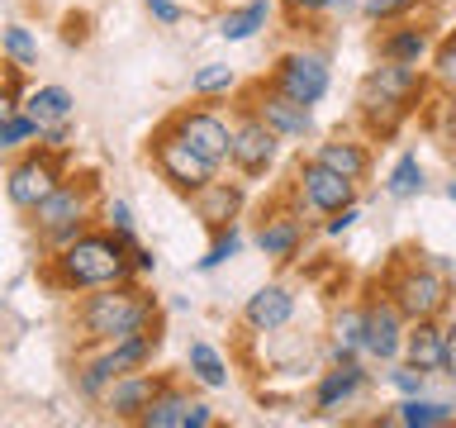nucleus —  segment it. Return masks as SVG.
Instances as JSON below:
<instances>
[{
    "label": "nucleus",
    "instance_id": "obj_16",
    "mask_svg": "<svg viewBox=\"0 0 456 428\" xmlns=\"http://www.w3.org/2000/svg\"><path fill=\"white\" fill-rule=\"evenodd\" d=\"M399 357H404V366L423 371V376H437L442 357H447V324L442 319H409L404 342H399Z\"/></svg>",
    "mask_w": 456,
    "mask_h": 428
},
{
    "label": "nucleus",
    "instance_id": "obj_15",
    "mask_svg": "<svg viewBox=\"0 0 456 428\" xmlns=\"http://www.w3.org/2000/svg\"><path fill=\"white\" fill-rule=\"evenodd\" d=\"M167 381H171L167 371H152V366L128 371V376H114L105 385V395H100V409H105L110 419H119V424H138V414L152 405V395L162 391Z\"/></svg>",
    "mask_w": 456,
    "mask_h": 428
},
{
    "label": "nucleus",
    "instance_id": "obj_21",
    "mask_svg": "<svg viewBox=\"0 0 456 428\" xmlns=\"http://www.w3.org/2000/svg\"><path fill=\"white\" fill-rule=\"evenodd\" d=\"M385 34H380V57L385 62H413L419 67L423 57H428V48H433V29L428 24H419V20H395V24H380Z\"/></svg>",
    "mask_w": 456,
    "mask_h": 428
},
{
    "label": "nucleus",
    "instance_id": "obj_35",
    "mask_svg": "<svg viewBox=\"0 0 456 428\" xmlns=\"http://www.w3.org/2000/svg\"><path fill=\"white\" fill-rule=\"evenodd\" d=\"M100 219H105V228H114V234L138 238V228H134V210H128V200H105V205H100Z\"/></svg>",
    "mask_w": 456,
    "mask_h": 428
},
{
    "label": "nucleus",
    "instance_id": "obj_38",
    "mask_svg": "<svg viewBox=\"0 0 456 428\" xmlns=\"http://www.w3.org/2000/svg\"><path fill=\"white\" fill-rule=\"evenodd\" d=\"M71 134H77V128H71V119H67V124L38 128V138H34V143H43V148H53V152H67V148H71Z\"/></svg>",
    "mask_w": 456,
    "mask_h": 428
},
{
    "label": "nucleus",
    "instance_id": "obj_20",
    "mask_svg": "<svg viewBox=\"0 0 456 428\" xmlns=\"http://www.w3.org/2000/svg\"><path fill=\"white\" fill-rule=\"evenodd\" d=\"M195 200V214L205 219V228L214 234V228H224V224H238V214H242V205H248V195H242V185L238 181H205L200 191L191 195Z\"/></svg>",
    "mask_w": 456,
    "mask_h": 428
},
{
    "label": "nucleus",
    "instance_id": "obj_11",
    "mask_svg": "<svg viewBox=\"0 0 456 428\" xmlns=\"http://www.w3.org/2000/svg\"><path fill=\"white\" fill-rule=\"evenodd\" d=\"M266 81L276 86V91H285L290 100H299V105H319V100L328 95V86H333V71H328V57L314 53V48H290L281 53L276 62H271Z\"/></svg>",
    "mask_w": 456,
    "mask_h": 428
},
{
    "label": "nucleus",
    "instance_id": "obj_48",
    "mask_svg": "<svg viewBox=\"0 0 456 428\" xmlns=\"http://www.w3.org/2000/svg\"><path fill=\"white\" fill-rule=\"evenodd\" d=\"M447 95H452V100H456V91H447Z\"/></svg>",
    "mask_w": 456,
    "mask_h": 428
},
{
    "label": "nucleus",
    "instance_id": "obj_43",
    "mask_svg": "<svg viewBox=\"0 0 456 428\" xmlns=\"http://www.w3.org/2000/svg\"><path fill=\"white\" fill-rule=\"evenodd\" d=\"M86 24H91L86 14H67V20H62V38H67V43H77V48H81V43L91 38V34H86Z\"/></svg>",
    "mask_w": 456,
    "mask_h": 428
},
{
    "label": "nucleus",
    "instance_id": "obj_41",
    "mask_svg": "<svg viewBox=\"0 0 456 428\" xmlns=\"http://www.w3.org/2000/svg\"><path fill=\"white\" fill-rule=\"evenodd\" d=\"M333 5H338V0H285V10H290L295 20H314V14H323Z\"/></svg>",
    "mask_w": 456,
    "mask_h": 428
},
{
    "label": "nucleus",
    "instance_id": "obj_45",
    "mask_svg": "<svg viewBox=\"0 0 456 428\" xmlns=\"http://www.w3.org/2000/svg\"><path fill=\"white\" fill-rule=\"evenodd\" d=\"M442 371H447V376L456 381V324L447 328V357H442Z\"/></svg>",
    "mask_w": 456,
    "mask_h": 428
},
{
    "label": "nucleus",
    "instance_id": "obj_1",
    "mask_svg": "<svg viewBox=\"0 0 456 428\" xmlns=\"http://www.w3.org/2000/svg\"><path fill=\"white\" fill-rule=\"evenodd\" d=\"M138 238H124L105 224H91L81 228L71 243L53 248L43 257V281L62 295H81V291H95V285H114V281H128L134 276V262H128V248Z\"/></svg>",
    "mask_w": 456,
    "mask_h": 428
},
{
    "label": "nucleus",
    "instance_id": "obj_46",
    "mask_svg": "<svg viewBox=\"0 0 456 428\" xmlns=\"http://www.w3.org/2000/svg\"><path fill=\"white\" fill-rule=\"evenodd\" d=\"M447 200H452V205H456V177L447 181Z\"/></svg>",
    "mask_w": 456,
    "mask_h": 428
},
{
    "label": "nucleus",
    "instance_id": "obj_3",
    "mask_svg": "<svg viewBox=\"0 0 456 428\" xmlns=\"http://www.w3.org/2000/svg\"><path fill=\"white\" fill-rule=\"evenodd\" d=\"M77 333L91 348H105V342H119L128 333H142V328L162 324L157 314V295L142 281H114V285H95V291H81L77 300Z\"/></svg>",
    "mask_w": 456,
    "mask_h": 428
},
{
    "label": "nucleus",
    "instance_id": "obj_4",
    "mask_svg": "<svg viewBox=\"0 0 456 428\" xmlns=\"http://www.w3.org/2000/svg\"><path fill=\"white\" fill-rule=\"evenodd\" d=\"M95 205H100L95 177H71L67 171V177L57 181L34 210H28V228H34L38 243L53 252V248H62V243L77 238L81 228L95 224Z\"/></svg>",
    "mask_w": 456,
    "mask_h": 428
},
{
    "label": "nucleus",
    "instance_id": "obj_9",
    "mask_svg": "<svg viewBox=\"0 0 456 428\" xmlns=\"http://www.w3.org/2000/svg\"><path fill=\"white\" fill-rule=\"evenodd\" d=\"M171 134H176L191 152H200L209 167H228V138H233V124L224 119L219 110L209 105V100H200V105H181L171 110L162 119Z\"/></svg>",
    "mask_w": 456,
    "mask_h": 428
},
{
    "label": "nucleus",
    "instance_id": "obj_18",
    "mask_svg": "<svg viewBox=\"0 0 456 428\" xmlns=\"http://www.w3.org/2000/svg\"><path fill=\"white\" fill-rule=\"evenodd\" d=\"M362 391H366L362 357H333V371H323L319 391H314V414H338L342 405H352Z\"/></svg>",
    "mask_w": 456,
    "mask_h": 428
},
{
    "label": "nucleus",
    "instance_id": "obj_6",
    "mask_svg": "<svg viewBox=\"0 0 456 428\" xmlns=\"http://www.w3.org/2000/svg\"><path fill=\"white\" fill-rule=\"evenodd\" d=\"M62 177H67V152H53V148H43V143H34V148H20V157L10 162L5 195L20 214H28Z\"/></svg>",
    "mask_w": 456,
    "mask_h": 428
},
{
    "label": "nucleus",
    "instance_id": "obj_39",
    "mask_svg": "<svg viewBox=\"0 0 456 428\" xmlns=\"http://www.w3.org/2000/svg\"><path fill=\"white\" fill-rule=\"evenodd\" d=\"M390 381H395L399 395H423V385H428V376H423V371H413V366H395Z\"/></svg>",
    "mask_w": 456,
    "mask_h": 428
},
{
    "label": "nucleus",
    "instance_id": "obj_47",
    "mask_svg": "<svg viewBox=\"0 0 456 428\" xmlns=\"http://www.w3.org/2000/svg\"><path fill=\"white\" fill-rule=\"evenodd\" d=\"M5 77H10V67H0V86H5Z\"/></svg>",
    "mask_w": 456,
    "mask_h": 428
},
{
    "label": "nucleus",
    "instance_id": "obj_5",
    "mask_svg": "<svg viewBox=\"0 0 456 428\" xmlns=\"http://www.w3.org/2000/svg\"><path fill=\"white\" fill-rule=\"evenodd\" d=\"M380 291L395 300L404 319H442L452 305V281L423 257H404L380 276Z\"/></svg>",
    "mask_w": 456,
    "mask_h": 428
},
{
    "label": "nucleus",
    "instance_id": "obj_26",
    "mask_svg": "<svg viewBox=\"0 0 456 428\" xmlns=\"http://www.w3.org/2000/svg\"><path fill=\"white\" fill-rule=\"evenodd\" d=\"M456 419V405L447 399H423V395H404L390 414V424H404V428H442Z\"/></svg>",
    "mask_w": 456,
    "mask_h": 428
},
{
    "label": "nucleus",
    "instance_id": "obj_44",
    "mask_svg": "<svg viewBox=\"0 0 456 428\" xmlns=\"http://www.w3.org/2000/svg\"><path fill=\"white\" fill-rule=\"evenodd\" d=\"M214 424V409L205 399H191V414H185V428H209Z\"/></svg>",
    "mask_w": 456,
    "mask_h": 428
},
{
    "label": "nucleus",
    "instance_id": "obj_22",
    "mask_svg": "<svg viewBox=\"0 0 456 428\" xmlns=\"http://www.w3.org/2000/svg\"><path fill=\"white\" fill-rule=\"evenodd\" d=\"M20 110L38 128H53V124H67L71 114H77V95H71L67 86H34V91L20 95Z\"/></svg>",
    "mask_w": 456,
    "mask_h": 428
},
{
    "label": "nucleus",
    "instance_id": "obj_36",
    "mask_svg": "<svg viewBox=\"0 0 456 428\" xmlns=\"http://www.w3.org/2000/svg\"><path fill=\"white\" fill-rule=\"evenodd\" d=\"M20 95H24V71H20V67H10L5 86H0V124H5L10 114L20 110Z\"/></svg>",
    "mask_w": 456,
    "mask_h": 428
},
{
    "label": "nucleus",
    "instance_id": "obj_33",
    "mask_svg": "<svg viewBox=\"0 0 456 428\" xmlns=\"http://www.w3.org/2000/svg\"><path fill=\"white\" fill-rule=\"evenodd\" d=\"M428 0H362V14L370 24H395V20H413Z\"/></svg>",
    "mask_w": 456,
    "mask_h": 428
},
{
    "label": "nucleus",
    "instance_id": "obj_14",
    "mask_svg": "<svg viewBox=\"0 0 456 428\" xmlns=\"http://www.w3.org/2000/svg\"><path fill=\"white\" fill-rule=\"evenodd\" d=\"M252 243L276 267H290L295 257L305 252V210H299V205H271V210H262V224H256Z\"/></svg>",
    "mask_w": 456,
    "mask_h": 428
},
{
    "label": "nucleus",
    "instance_id": "obj_25",
    "mask_svg": "<svg viewBox=\"0 0 456 428\" xmlns=\"http://www.w3.org/2000/svg\"><path fill=\"white\" fill-rule=\"evenodd\" d=\"M185 371H191V381H200L205 391H228V362L205 338H195L191 348H185Z\"/></svg>",
    "mask_w": 456,
    "mask_h": 428
},
{
    "label": "nucleus",
    "instance_id": "obj_37",
    "mask_svg": "<svg viewBox=\"0 0 456 428\" xmlns=\"http://www.w3.org/2000/svg\"><path fill=\"white\" fill-rule=\"evenodd\" d=\"M356 219H362V205L352 200V205H342V210H333V214H323V234H328V238H338V234H347Z\"/></svg>",
    "mask_w": 456,
    "mask_h": 428
},
{
    "label": "nucleus",
    "instance_id": "obj_13",
    "mask_svg": "<svg viewBox=\"0 0 456 428\" xmlns=\"http://www.w3.org/2000/svg\"><path fill=\"white\" fill-rule=\"evenodd\" d=\"M404 314L395 309V300L370 285V295L362 300V357L376 362H399V342H404Z\"/></svg>",
    "mask_w": 456,
    "mask_h": 428
},
{
    "label": "nucleus",
    "instance_id": "obj_34",
    "mask_svg": "<svg viewBox=\"0 0 456 428\" xmlns=\"http://www.w3.org/2000/svg\"><path fill=\"white\" fill-rule=\"evenodd\" d=\"M38 138V124L28 119L24 110H14L5 124H0V152H14V148H28V143Z\"/></svg>",
    "mask_w": 456,
    "mask_h": 428
},
{
    "label": "nucleus",
    "instance_id": "obj_19",
    "mask_svg": "<svg viewBox=\"0 0 456 428\" xmlns=\"http://www.w3.org/2000/svg\"><path fill=\"white\" fill-rule=\"evenodd\" d=\"M314 157H319L323 167H333L338 177H347V181H356L362 185L366 177H370V162H376V157H370V138L362 134H333V138H323L319 148H314Z\"/></svg>",
    "mask_w": 456,
    "mask_h": 428
},
{
    "label": "nucleus",
    "instance_id": "obj_7",
    "mask_svg": "<svg viewBox=\"0 0 456 428\" xmlns=\"http://www.w3.org/2000/svg\"><path fill=\"white\" fill-rule=\"evenodd\" d=\"M228 124H233V138H228V167H233L242 181L271 177V167H276V157H281V138L271 134L242 100L233 105V119Z\"/></svg>",
    "mask_w": 456,
    "mask_h": 428
},
{
    "label": "nucleus",
    "instance_id": "obj_27",
    "mask_svg": "<svg viewBox=\"0 0 456 428\" xmlns=\"http://www.w3.org/2000/svg\"><path fill=\"white\" fill-rule=\"evenodd\" d=\"M423 185H428V171L419 162V152H399L395 167H390V177H385V195H390V200H419Z\"/></svg>",
    "mask_w": 456,
    "mask_h": 428
},
{
    "label": "nucleus",
    "instance_id": "obj_30",
    "mask_svg": "<svg viewBox=\"0 0 456 428\" xmlns=\"http://www.w3.org/2000/svg\"><path fill=\"white\" fill-rule=\"evenodd\" d=\"M233 91H238V71L224 67V62H205L191 77V95L195 100H224V95H233Z\"/></svg>",
    "mask_w": 456,
    "mask_h": 428
},
{
    "label": "nucleus",
    "instance_id": "obj_17",
    "mask_svg": "<svg viewBox=\"0 0 456 428\" xmlns=\"http://www.w3.org/2000/svg\"><path fill=\"white\" fill-rule=\"evenodd\" d=\"M290 319H295V295H290L285 281L256 285V291L248 295V305H242V324H248L252 333H281Z\"/></svg>",
    "mask_w": 456,
    "mask_h": 428
},
{
    "label": "nucleus",
    "instance_id": "obj_28",
    "mask_svg": "<svg viewBox=\"0 0 456 428\" xmlns=\"http://www.w3.org/2000/svg\"><path fill=\"white\" fill-rule=\"evenodd\" d=\"M428 81L437 91H456V29H447L442 38H433L428 48Z\"/></svg>",
    "mask_w": 456,
    "mask_h": 428
},
{
    "label": "nucleus",
    "instance_id": "obj_23",
    "mask_svg": "<svg viewBox=\"0 0 456 428\" xmlns=\"http://www.w3.org/2000/svg\"><path fill=\"white\" fill-rule=\"evenodd\" d=\"M271 14H276V5H271V0H248V5L224 10V14H219V38H224V43H248V38H256V34L271 24Z\"/></svg>",
    "mask_w": 456,
    "mask_h": 428
},
{
    "label": "nucleus",
    "instance_id": "obj_2",
    "mask_svg": "<svg viewBox=\"0 0 456 428\" xmlns=\"http://www.w3.org/2000/svg\"><path fill=\"white\" fill-rule=\"evenodd\" d=\"M428 71L413 62H385L370 67L362 86H356V124L366 128V138H395L404 128L409 114H419L423 95H428Z\"/></svg>",
    "mask_w": 456,
    "mask_h": 428
},
{
    "label": "nucleus",
    "instance_id": "obj_29",
    "mask_svg": "<svg viewBox=\"0 0 456 428\" xmlns=\"http://www.w3.org/2000/svg\"><path fill=\"white\" fill-rule=\"evenodd\" d=\"M328 333H333V357H362V305H342Z\"/></svg>",
    "mask_w": 456,
    "mask_h": 428
},
{
    "label": "nucleus",
    "instance_id": "obj_8",
    "mask_svg": "<svg viewBox=\"0 0 456 428\" xmlns=\"http://www.w3.org/2000/svg\"><path fill=\"white\" fill-rule=\"evenodd\" d=\"M148 162L157 167V177H162L176 195H185V200H191L205 181L219 177V167H209L200 152H191L167 124L152 128V138H148Z\"/></svg>",
    "mask_w": 456,
    "mask_h": 428
},
{
    "label": "nucleus",
    "instance_id": "obj_32",
    "mask_svg": "<svg viewBox=\"0 0 456 428\" xmlns=\"http://www.w3.org/2000/svg\"><path fill=\"white\" fill-rule=\"evenodd\" d=\"M238 252H242V228H238V224H224V228H214V238H209V252L200 257V271H214V267L233 262Z\"/></svg>",
    "mask_w": 456,
    "mask_h": 428
},
{
    "label": "nucleus",
    "instance_id": "obj_31",
    "mask_svg": "<svg viewBox=\"0 0 456 428\" xmlns=\"http://www.w3.org/2000/svg\"><path fill=\"white\" fill-rule=\"evenodd\" d=\"M0 53H5L10 67H20V71L38 67V38L28 34L24 24H5V29H0Z\"/></svg>",
    "mask_w": 456,
    "mask_h": 428
},
{
    "label": "nucleus",
    "instance_id": "obj_42",
    "mask_svg": "<svg viewBox=\"0 0 456 428\" xmlns=\"http://www.w3.org/2000/svg\"><path fill=\"white\" fill-rule=\"evenodd\" d=\"M128 262H134V281H142V276H152V271H157V257L142 248V243H134V248H128Z\"/></svg>",
    "mask_w": 456,
    "mask_h": 428
},
{
    "label": "nucleus",
    "instance_id": "obj_12",
    "mask_svg": "<svg viewBox=\"0 0 456 428\" xmlns=\"http://www.w3.org/2000/svg\"><path fill=\"white\" fill-rule=\"evenodd\" d=\"M290 200L299 210H309V214H333V210H342V205H352L356 200V181H347V177H338L333 167H323L319 157H299L295 162V171H290Z\"/></svg>",
    "mask_w": 456,
    "mask_h": 428
},
{
    "label": "nucleus",
    "instance_id": "obj_24",
    "mask_svg": "<svg viewBox=\"0 0 456 428\" xmlns=\"http://www.w3.org/2000/svg\"><path fill=\"white\" fill-rule=\"evenodd\" d=\"M185 414H191V391H181L176 381H167L162 391L152 395V405L138 414V428H185Z\"/></svg>",
    "mask_w": 456,
    "mask_h": 428
},
{
    "label": "nucleus",
    "instance_id": "obj_10",
    "mask_svg": "<svg viewBox=\"0 0 456 428\" xmlns=\"http://www.w3.org/2000/svg\"><path fill=\"white\" fill-rule=\"evenodd\" d=\"M238 100L248 105L256 119H262L271 134H276L281 143H295V138H314V110L309 105H299V100H290L285 91H276L266 77L262 81H252V86H242Z\"/></svg>",
    "mask_w": 456,
    "mask_h": 428
},
{
    "label": "nucleus",
    "instance_id": "obj_40",
    "mask_svg": "<svg viewBox=\"0 0 456 428\" xmlns=\"http://www.w3.org/2000/svg\"><path fill=\"white\" fill-rule=\"evenodd\" d=\"M142 5H148V14H152L157 24H167V29L185 20V10L176 5V0H142Z\"/></svg>",
    "mask_w": 456,
    "mask_h": 428
}]
</instances>
